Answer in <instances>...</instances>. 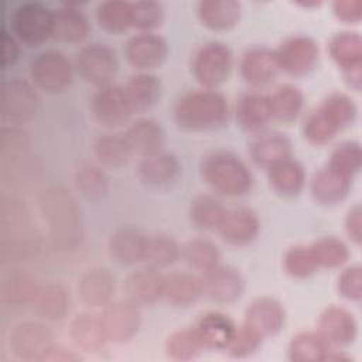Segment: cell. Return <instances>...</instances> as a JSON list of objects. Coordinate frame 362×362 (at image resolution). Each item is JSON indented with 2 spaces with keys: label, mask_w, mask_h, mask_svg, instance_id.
Returning <instances> with one entry per match:
<instances>
[{
  "label": "cell",
  "mask_w": 362,
  "mask_h": 362,
  "mask_svg": "<svg viewBox=\"0 0 362 362\" xmlns=\"http://www.w3.org/2000/svg\"><path fill=\"white\" fill-rule=\"evenodd\" d=\"M164 18L163 4L153 0L130 3V27L141 30V33H151Z\"/></svg>",
  "instance_id": "cell-51"
},
{
  "label": "cell",
  "mask_w": 362,
  "mask_h": 362,
  "mask_svg": "<svg viewBox=\"0 0 362 362\" xmlns=\"http://www.w3.org/2000/svg\"><path fill=\"white\" fill-rule=\"evenodd\" d=\"M280 71L291 76H304L310 74L320 57V48L314 38L305 34L287 37L276 49Z\"/></svg>",
  "instance_id": "cell-13"
},
{
  "label": "cell",
  "mask_w": 362,
  "mask_h": 362,
  "mask_svg": "<svg viewBox=\"0 0 362 362\" xmlns=\"http://www.w3.org/2000/svg\"><path fill=\"white\" fill-rule=\"evenodd\" d=\"M40 286L38 279L33 273L14 267L1 277L0 300L7 305L33 303Z\"/></svg>",
  "instance_id": "cell-33"
},
{
  "label": "cell",
  "mask_w": 362,
  "mask_h": 362,
  "mask_svg": "<svg viewBox=\"0 0 362 362\" xmlns=\"http://www.w3.org/2000/svg\"><path fill=\"white\" fill-rule=\"evenodd\" d=\"M233 55L230 48L219 41L202 44L192 55L191 71L197 82L205 89H215L230 75Z\"/></svg>",
  "instance_id": "cell-8"
},
{
  "label": "cell",
  "mask_w": 362,
  "mask_h": 362,
  "mask_svg": "<svg viewBox=\"0 0 362 362\" xmlns=\"http://www.w3.org/2000/svg\"><path fill=\"white\" fill-rule=\"evenodd\" d=\"M181 257L192 270L204 274L219 264L221 252L214 242L195 238L181 247Z\"/></svg>",
  "instance_id": "cell-42"
},
{
  "label": "cell",
  "mask_w": 362,
  "mask_h": 362,
  "mask_svg": "<svg viewBox=\"0 0 362 362\" xmlns=\"http://www.w3.org/2000/svg\"><path fill=\"white\" fill-rule=\"evenodd\" d=\"M38 209L54 249L69 252L83 239V219L75 197L62 185H51L38 197Z\"/></svg>",
  "instance_id": "cell-1"
},
{
  "label": "cell",
  "mask_w": 362,
  "mask_h": 362,
  "mask_svg": "<svg viewBox=\"0 0 362 362\" xmlns=\"http://www.w3.org/2000/svg\"><path fill=\"white\" fill-rule=\"evenodd\" d=\"M1 44H3V68L7 69L8 66L14 65L20 55L18 41L13 34L7 30L1 31Z\"/></svg>",
  "instance_id": "cell-58"
},
{
  "label": "cell",
  "mask_w": 362,
  "mask_h": 362,
  "mask_svg": "<svg viewBox=\"0 0 362 362\" xmlns=\"http://www.w3.org/2000/svg\"><path fill=\"white\" fill-rule=\"evenodd\" d=\"M89 34V21L83 11L74 4L52 10L51 38L64 44H79Z\"/></svg>",
  "instance_id": "cell-24"
},
{
  "label": "cell",
  "mask_w": 362,
  "mask_h": 362,
  "mask_svg": "<svg viewBox=\"0 0 362 362\" xmlns=\"http://www.w3.org/2000/svg\"><path fill=\"white\" fill-rule=\"evenodd\" d=\"M75 68L79 75L98 88L112 83L119 71V61L115 49L105 42L83 45L75 58Z\"/></svg>",
  "instance_id": "cell-10"
},
{
  "label": "cell",
  "mask_w": 362,
  "mask_h": 362,
  "mask_svg": "<svg viewBox=\"0 0 362 362\" xmlns=\"http://www.w3.org/2000/svg\"><path fill=\"white\" fill-rule=\"evenodd\" d=\"M318 332L334 348L351 345L358 334V324L351 311L339 305L325 307L318 317Z\"/></svg>",
  "instance_id": "cell-18"
},
{
  "label": "cell",
  "mask_w": 362,
  "mask_h": 362,
  "mask_svg": "<svg viewBox=\"0 0 362 362\" xmlns=\"http://www.w3.org/2000/svg\"><path fill=\"white\" fill-rule=\"evenodd\" d=\"M69 337L78 349L98 352L107 342L100 314L83 311L76 314L69 324Z\"/></svg>",
  "instance_id": "cell-29"
},
{
  "label": "cell",
  "mask_w": 362,
  "mask_h": 362,
  "mask_svg": "<svg viewBox=\"0 0 362 362\" xmlns=\"http://www.w3.org/2000/svg\"><path fill=\"white\" fill-rule=\"evenodd\" d=\"M181 256V247L167 233H153L146 238L144 262L156 269H164L177 262Z\"/></svg>",
  "instance_id": "cell-44"
},
{
  "label": "cell",
  "mask_w": 362,
  "mask_h": 362,
  "mask_svg": "<svg viewBox=\"0 0 362 362\" xmlns=\"http://www.w3.org/2000/svg\"><path fill=\"white\" fill-rule=\"evenodd\" d=\"M245 322L256 329L263 338L279 334L286 324V310L273 297L255 298L245 311Z\"/></svg>",
  "instance_id": "cell-22"
},
{
  "label": "cell",
  "mask_w": 362,
  "mask_h": 362,
  "mask_svg": "<svg viewBox=\"0 0 362 362\" xmlns=\"http://www.w3.org/2000/svg\"><path fill=\"white\" fill-rule=\"evenodd\" d=\"M95 17L107 33H122L130 27V1L107 0L98 4Z\"/></svg>",
  "instance_id": "cell-47"
},
{
  "label": "cell",
  "mask_w": 362,
  "mask_h": 362,
  "mask_svg": "<svg viewBox=\"0 0 362 362\" xmlns=\"http://www.w3.org/2000/svg\"><path fill=\"white\" fill-rule=\"evenodd\" d=\"M204 296L221 304H229L239 300L245 290V280L240 272L232 266L218 264L215 269L204 273Z\"/></svg>",
  "instance_id": "cell-19"
},
{
  "label": "cell",
  "mask_w": 362,
  "mask_h": 362,
  "mask_svg": "<svg viewBox=\"0 0 362 362\" xmlns=\"http://www.w3.org/2000/svg\"><path fill=\"white\" fill-rule=\"evenodd\" d=\"M115 290V276L103 266L86 269L78 279V296L81 301L90 308L107 305L113 300Z\"/></svg>",
  "instance_id": "cell-20"
},
{
  "label": "cell",
  "mask_w": 362,
  "mask_h": 362,
  "mask_svg": "<svg viewBox=\"0 0 362 362\" xmlns=\"http://www.w3.org/2000/svg\"><path fill=\"white\" fill-rule=\"evenodd\" d=\"M31 83L45 93H61L74 79V66L65 54L57 49L38 52L28 64Z\"/></svg>",
  "instance_id": "cell-6"
},
{
  "label": "cell",
  "mask_w": 362,
  "mask_h": 362,
  "mask_svg": "<svg viewBox=\"0 0 362 362\" xmlns=\"http://www.w3.org/2000/svg\"><path fill=\"white\" fill-rule=\"evenodd\" d=\"M267 180L277 194L293 197L304 188L305 171L297 160L288 157L267 168Z\"/></svg>",
  "instance_id": "cell-37"
},
{
  "label": "cell",
  "mask_w": 362,
  "mask_h": 362,
  "mask_svg": "<svg viewBox=\"0 0 362 362\" xmlns=\"http://www.w3.org/2000/svg\"><path fill=\"white\" fill-rule=\"evenodd\" d=\"M92 150L98 163L107 168H120L133 157V151L124 133H105L98 136Z\"/></svg>",
  "instance_id": "cell-40"
},
{
  "label": "cell",
  "mask_w": 362,
  "mask_h": 362,
  "mask_svg": "<svg viewBox=\"0 0 362 362\" xmlns=\"http://www.w3.org/2000/svg\"><path fill=\"white\" fill-rule=\"evenodd\" d=\"M146 238L147 235L134 226H119L109 238V253L120 264H136L144 259Z\"/></svg>",
  "instance_id": "cell-31"
},
{
  "label": "cell",
  "mask_w": 362,
  "mask_h": 362,
  "mask_svg": "<svg viewBox=\"0 0 362 362\" xmlns=\"http://www.w3.org/2000/svg\"><path fill=\"white\" fill-rule=\"evenodd\" d=\"M40 235L25 202L3 195L0 199V260L18 264L37 256Z\"/></svg>",
  "instance_id": "cell-2"
},
{
  "label": "cell",
  "mask_w": 362,
  "mask_h": 362,
  "mask_svg": "<svg viewBox=\"0 0 362 362\" xmlns=\"http://www.w3.org/2000/svg\"><path fill=\"white\" fill-rule=\"evenodd\" d=\"M339 130L325 117V115L315 107L304 120L303 124V134L308 143L314 146H324L329 143Z\"/></svg>",
  "instance_id": "cell-53"
},
{
  "label": "cell",
  "mask_w": 362,
  "mask_h": 362,
  "mask_svg": "<svg viewBox=\"0 0 362 362\" xmlns=\"http://www.w3.org/2000/svg\"><path fill=\"white\" fill-rule=\"evenodd\" d=\"M263 337L249 327L246 322L236 327L235 335L228 346V354L233 358H246L257 352V349L262 346Z\"/></svg>",
  "instance_id": "cell-54"
},
{
  "label": "cell",
  "mask_w": 362,
  "mask_h": 362,
  "mask_svg": "<svg viewBox=\"0 0 362 362\" xmlns=\"http://www.w3.org/2000/svg\"><path fill=\"white\" fill-rule=\"evenodd\" d=\"M164 349L167 356L171 359L191 361L204 351V346L192 328H180L167 337Z\"/></svg>",
  "instance_id": "cell-49"
},
{
  "label": "cell",
  "mask_w": 362,
  "mask_h": 362,
  "mask_svg": "<svg viewBox=\"0 0 362 362\" xmlns=\"http://www.w3.org/2000/svg\"><path fill=\"white\" fill-rule=\"evenodd\" d=\"M318 267L337 269L349 259V249L344 240L335 236H322L308 246Z\"/></svg>",
  "instance_id": "cell-45"
},
{
  "label": "cell",
  "mask_w": 362,
  "mask_h": 362,
  "mask_svg": "<svg viewBox=\"0 0 362 362\" xmlns=\"http://www.w3.org/2000/svg\"><path fill=\"white\" fill-rule=\"evenodd\" d=\"M204 296L202 277L192 272H171L164 276L163 298L173 307H188Z\"/></svg>",
  "instance_id": "cell-28"
},
{
  "label": "cell",
  "mask_w": 362,
  "mask_h": 362,
  "mask_svg": "<svg viewBox=\"0 0 362 362\" xmlns=\"http://www.w3.org/2000/svg\"><path fill=\"white\" fill-rule=\"evenodd\" d=\"M283 267L286 273L294 279H307L318 270L308 246L301 245L287 249L283 257Z\"/></svg>",
  "instance_id": "cell-52"
},
{
  "label": "cell",
  "mask_w": 362,
  "mask_h": 362,
  "mask_svg": "<svg viewBox=\"0 0 362 362\" xmlns=\"http://www.w3.org/2000/svg\"><path fill=\"white\" fill-rule=\"evenodd\" d=\"M1 181L8 187H17L35 180L38 165L30 153L27 134L16 127H3L0 134Z\"/></svg>",
  "instance_id": "cell-5"
},
{
  "label": "cell",
  "mask_w": 362,
  "mask_h": 362,
  "mask_svg": "<svg viewBox=\"0 0 362 362\" xmlns=\"http://www.w3.org/2000/svg\"><path fill=\"white\" fill-rule=\"evenodd\" d=\"M164 274L153 266H143L130 272L124 281L123 290L126 297L139 305H150L163 298Z\"/></svg>",
  "instance_id": "cell-21"
},
{
  "label": "cell",
  "mask_w": 362,
  "mask_h": 362,
  "mask_svg": "<svg viewBox=\"0 0 362 362\" xmlns=\"http://www.w3.org/2000/svg\"><path fill=\"white\" fill-rule=\"evenodd\" d=\"M239 72L242 79L253 88H263L272 83L280 72L276 51L267 47L246 49L239 62Z\"/></svg>",
  "instance_id": "cell-16"
},
{
  "label": "cell",
  "mask_w": 362,
  "mask_h": 362,
  "mask_svg": "<svg viewBox=\"0 0 362 362\" xmlns=\"http://www.w3.org/2000/svg\"><path fill=\"white\" fill-rule=\"evenodd\" d=\"M82 356L69 349L68 346L62 345V344H52L49 346V349L47 351L45 356L42 361H47V362H76V361H81Z\"/></svg>",
  "instance_id": "cell-59"
},
{
  "label": "cell",
  "mask_w": 362,
  "mask_h": 362,
  "mask_svg": "<svg viewBox=\"0 0 362 362\" xmlns=\"http://www.w3.org/2000/svg\"><path fill=\"white\" fill-rule=\"evenodd\" d=\"M332 10L337 18L345 23H358L362 18L361 0H337L332 4Z\"/></svg>",
  "instance_id": "cell-56"
},
{
  "label": "cell",
  "mask_w": 362,
  "mask_h": 362,
  "mask_svg": "<svg viewBox=\"0 0 362 362\" xmlns=\"http://www.w3.org/2000/svg\"><path fill=\"white\" fill-rule=\"evenodd\" d=\"M54 344L51 329L38 321H23L8 334V349L20 361H42Z\"/></svg>",
  "instance_id": "cell-12"
},
{
  "label": "cell",
  "mask_w": 362,
  "mask_h": 362,
  "mask_svg": "<svg viewBox=\"0 0 362 362\" xmlns=\"http://www.w3.org/2000/svg\"><path fill=\"white\" fill-rule=\"evenodd\" d=\"M107 342L126 344L136 337L141 325L140 305L129 297L112 300L100 314Z\"/></svg>",
  "instance_id": "cell-11"
},
{
  "label": "cell",
  "mask_w": 362,
  "mask_h": 362,
  "mask_svg": "<svg viewBox=\"0 0 362 362\" xmlns=\"http://www.w3.org/2000/svg\"><path fill=\"white\" fill-rule=\"evenodd\" d=\"M226 208L212 195H197L189 205V219L201 230H218Z\"/></svg>",
  "instance_id": "cell-43"
},
{
  "label": "cell",
  "mask_w": 362,
  "mask_h": 362,
  "mask_svg": "<svg viewBox=\"0 0 362 362\" xmlns=\"http://www.w3.org/2000/svg\"><path fill=\"white\" fill-rule=\"evenodd\" d=\"M327 119L341 132L356 117V105L351 96L342 92L329 93L318 106Z\"/></svg>",
  "instance_id": "cell-48"
},
{
  "label": "cell",
  "mask_w": 362,
  "mask_h": 362,
  "mask_svg": "<svg viewBox=\"0 0 362 362\" xmlns=\"http://www.w3.org/2000/svg\"><path fill=\"white\" fill-rule=\"evenodd\" d=\"M252 160L266 170L276 163L291 157V143L280 132H259L250 141Z\"/></svg>",
  "instance_id": "cell-32"
},
{
  "label": "cell",
  "mask_w": 362,
  "mask_h": 362,
  "mask_svg": "<svg viewBox=\"0 0 362 362\" xmlns=\"http://www.w3.org/2000/svg\"><path fill=\"white\" fill-rule=\"evenodd\" d=\"M332 61L344 74L359 71L362 66V38L358 33H337L328 44Z\"/></svg>",
  "instance_id": "cell-38"
},
{
  "label": "cell",
  "mask_w": 362,
  "mask_h": 362,
  "mask_svg": "<svg viewBox=\"0 0 362 362\" xmlns=\"http://www.w3.org/2000/svg\"><path fill=\"white\" fill-rule=\"evenodd\" d=\"M197 13L205 27L214 31H226L238 24L242 6L235 0H202L198 3Z\"/></svg>",
  "instance_id": "cell-35"
},
{
  "label": "cell",
  "mask_w": 362,
  "mask_h": 362,
  "mask_svg": "<svg viewBox=\"0 0 362 362\" xmlns=\"http://www.w3.org/2000/svg\"><path fill=\"white\" fill-rule=\"evenodd\" d=\"M191 328L204 349L211 351H226L236 331V325L229 315L215 310L201 313Z\"/></svg>",
  "instance_id": "cell-17"
},
{
  "label": "cell",
  "mask_w": 362,
  "mask_h": 362,
  "mask_svg": "<svg viewBox=\"0 0 362 362\" xmlns=\"http://www.w3.org/2000/svg\"><path fill=\"white\" fill-rule=\"evenodd\" d=\"M180 174V163L171 153H157L143 157L137 165L140 181L150 188H165L171 185Z\"/></svg>",
  "instance_id": "cell-26"
},
{
  "label": "cell",
  "mask_w": 362,
  "mask_h": 362,
  "mask_svg": "<svg viewBox=\"0 0 362 362\" xmlns=\"http://www.w3.org/2000/svg\"><path fill=\"white\" fill-rule=\"evenodd\" d=\"M332 348L318 331H301L290 339L287 355L293 362H322Z\"/></svg>",
  "instance_id": "cell-39"
},
{
  "label": "cell",
  "mask_w": 362,
  "mask_h": 362,
  "mask_svg": "<svg viewBox=\"0 0 362 362\" xmlns=\"http://www.w3.org/2000/svg\"><path fill=\"white\" fill-rule=\"evenodd\" d=\"M272 117L290 123L298 117L304 106V95L301 89L293 83H283L269 95Z\"/></svg>",
  "instance_id": "cell-41"
},
{
  "label": "cell",
  "mask_w": 362,
  "mask_h": 362,
  "mask_svg": "<svg viewBox=\"0 0 362 362\" xmlns=\"http://www.w3.org/2000/svg\"><path fill=\"white\" fill-rule=\"evenodd\" d=\"M229 119L226 98L215 89H195L180 96L174 105V120L188 132L221 129Z\"/></svg>",
  "instance_id": "cell-3"
},
{
  "label": "cell",
  "mask_w": 362,
  "mask_h": 362,
  "mask_svg": "<svg viewBox=\"0 0 362 362\" xmlns=\"http://www.w3.org/2000/svg\"><path fill=\"white\" fill-rule=\"evenodd\" d=\"M362 163V151L358 141H342L331 153L328 165L341 174L352 178L359 173Z\"/></svg>",
  "instance_id": "cell-50"
},
{
  "label": "cell",
  "mask_w": 362,
  "mask_h": 362,
  "mask_svg": "<svg viewBox=\"0 0 362 362\" xmlns=\"http://www.w3.org/2000/svg\"><path fill=\"white\" fill-rule=\"evenodd\" d=\"M345 232L354 243L361 245V242H362V211H361L359 204H355L348 211L346 218H345Z\"/></svg>",
  "instance_id": "cell-57"
},
{
  "label": "cell",
  "mask_w": 362,
  "mask_h": 362,
  "mask_svg": "<svg viewBox=\"0 0 362 362\" xmlns=\"http://www.w3.org/2000/svg\"><path fill=\"white\" fill-rule=\"evenodd\" d=\"M75 185L83 198L92 202L103 199L109 191V178L102 167L85 164L75 174Z\"/></svg>",
  "instance_id": "cell-46"
},
{
  "label": "cell",
  "mask_w": 362,
  "mask_h": 362,
  "mask_svg": "<svg viewBox=\"0 0 362 362\" xmlns=\"http://www.w3.org/2000/svg\"><path fill=\"white\" fill-rule=\"evenodd\" d=\"M260 230L257 215L249 208L226 209V214L218 228L222 239L233 246H245L256 239Z\"/></svg>",
  "instance_id": "cell-23"
},
{
  "label": "cell",
  "mask_w": 362,
  "mask_h": 362,
  "mask_svg": "<svg viewBox=\"0 0 362 362\" xmlns=\"http://www.w3.org/2000/svg\"><path fill=\"white\" fill-rule=\"evenodd\" d=\"M34 308L44 320L61 321L71 308V296L65 286L59 283H47L40 286L34 300Z\"/></svg>",
  "instance_id": "cell-36"
},
{
  "label": "cell",
  "mask_w": 362,
  "mask_h": 362,
  "mask_svg": "<svg viewBox=\"0 0 362 362\" xmlns=\"http://www.w3.org/2000/svg\"><path fill=\"white\" fill-rule=\"evenodd\" d=\"M339 294L349 301L362 298V267L359 264L348 266L342 270L337 283Z\"/></svg>",
  "instance_id": "cell-55"
},
{
  "label": "cell",
  "mask_w": 362,
  "mask_h": 362,
  "mask_svg": "<svg viewBox=\"0 0 362 362\" xmlns=\"http://www.w3.org/2000/svg\"><path fill=\"white\" fill-rule=\"evenodd\" d=\"M133 156L148 157L163 151L165 144V132L154 119L141 117L133 122L124 132Z\"/></svg>",
  "instance_id": "cell-25"
},
{
  "label": "cell",
  "mask_w": 362,
  "mask_h": 362,
  "mask_svg": "<svg viewBox=\"0 0 362 362\" xmlns=\"http://www.w3.org/2000/svg\"><path fill=\"white\" fill-rule=\"evenodd\" d=\"M90 115L102 126L115 129L126 124L133 115L123 86L107 85L98 88L90 99Z\"/></svg>",
  "instance_id": "cell-14"
},
{
  "label": "cell",
  "mask_w": 362,
  "mask_h": 362,
  "mask_svg": "<svg viewBox=\"0 0 362 362\" xmlns=\"http://www.w3.org/2000/svg\"><path fill=\"white\" fill-rule=\"evenodd\" d=\"M351 181L352 178L327 164L313 175L310 182L311 195L314 201L321 205H335L348 195Z\"/></svg>",
  "instance_id": "cell-30"
},
{
  "label": "cell",
  "mask_w": 362,
  "mask_h": 362,
  "mask_svg": "<svg viewBox=\"0 0 362 362\" xmlns=\"http://www.w3.org/2000/svg\"><path fill=\"white\" fill-rule=\"evenodd\" d=\"M123 90L133 113H143L158 102L161 83L160 79L150 72H137L127 79Z\"/></svg>",
  "instance_id": "cell-34"
},
{
  "label": "cell",
  "mask_w": 362,
  "mask_h": 362,
  "mask_svg": "<svg viewBox=\"0 0 362 362\" xmlns=\"http://www.w3.org/2000/svg\"><path fill=\"white\" fill-rule=\"evenodd\" d=\"M8 24L17 41L37 47L51 38L52 10L40 1H25L10 13Z\"/></svg>",
  "instance_id": "cell-7"
},
{
  "label": "cell",
  "mask_w": 362,
  "mask_h": 362,
  "mask_svg": "<svg viewBox=\"0 0 362 362\" xmlns=\"http://www.w3.org/2000/svg\"><path fill=\"white\" fill-rule=\"evenodd\" d=\"M168 54L167 41L154 33H139L124 45L127 62L139 72H148L160 66Z\"/></svg>",
  "instance_id": "cell-15"
},
{
  "label": "cell",
  "mask_w": 362,
  "mask_h": 362,
  "mask_svg": "<svg viewBox=\"0 0 362 362\" xmlns=\"http://www.w3.org/2000/svg\"><path fill=\"white\" fill-rule=\"evenodd\" d=\"M201 177L212 191L228 198L242 197L253 185V175L246 163L228 150L208 153L201 161Z\"/></svg>",
  "instance_id": "cell-4"
},
{
  "label": "cell",
  "mask_w": 362,
  "mask_h": 362,
  "mask_svg": "<svg viewBox=\"0 0 362 362\" xmlns=\"http://www.w3.org/2000/svg\"><path fill=\"white\" fill-rule=\"evenodd\" d=\"M235 116L239 127L245 132H263L273 119L269 95L260 92H247L242 95L236 103Z\"/></svg>",
  "instance_id": "cell-27"
},
{
  "label": "cell",
  "mask_w": 362,
  "mask_h": 362,
  "mask_svg": "<svg viewBox=\"0 0 362 362\" xmlns=\"http://www.w3.org/2000/svg\"><path fill=\"white\" fill-rule=\"evenodd\" d=\"M40 107L38 95L31 82L13 76L3 81L1 117L11 126L31 122Z\"/></svg>",
  "instance_id": "cell-9"
}]
</instances>
